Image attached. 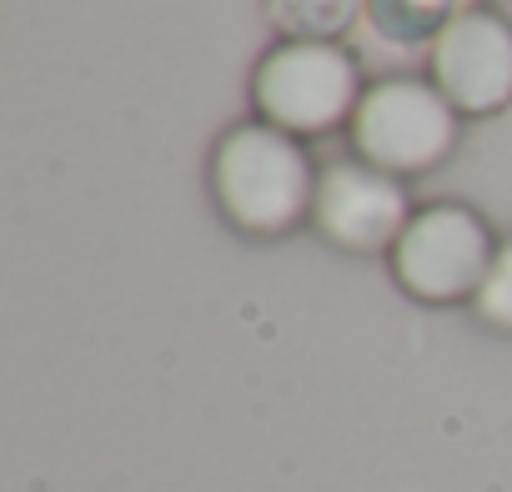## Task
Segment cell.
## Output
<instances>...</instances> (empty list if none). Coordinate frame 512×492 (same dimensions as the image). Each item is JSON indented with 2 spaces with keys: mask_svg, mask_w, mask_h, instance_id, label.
I'll return each instance as SVG.
<instances>
[{
  "mask_svg": "<svg viewBox=\"0 0 512 492\" xmlns=\"http://www.w3.org/2000/svg\"><path fill=\"white\" fill-rule=\"evenodd\" d=\"M432 86L457 116H497L512 106V21L492 6H467L432 41Z\"/></svg>",
  "mask_w": 512,
  "mask_h": 492,
  "instance_id": "cell-5",
  "label": "cell"
},
{
  "mask_svg": "<svg viewBox=\"0 0 512 492\" xmlns=\"http://www.w3.org/2000/svg\"><path fill=\"white\" fill-rule=\"evenodd\" d=\"M267 21L282 31V41H342L362 11L367 0H262Z\"/></svg>",
  "mask_w": 512,
  "mask_h": 492,
  "instance_id": "cell-7",
  "label": "cell"
},
{
  "mask_svg": "<svg viewBox=\"0 0 512 492\" xmlns=\"http://www.w3.org/2000/svg\"><path fill=\"white\" fill-rule=\"evenodd\" d=\"M362 91L367 86L352 51L332 41H277L251 76V101L262 121L297 141L352 121Z\"/></svg>",
  "mask_w": 512,
  "mask_h": 492,
  "instance_id": "cell-3",
  "label": "cell"
},
{
  "mask_svg": "<svg viewBox=\"0 0 512 492\" xmlns=\"http://www.w3.org/2000/svg\"><path fill=\"white\" fill-rule=\"evenodd\" d=\"M211 191L236 231L282 236L312 216L317 166L297 136L267 121H241L211 151Z\"/></svg>",
  "mask_w": 512,
  "mask_h": 492,
  "instance_id": "cell-1",
  "label": "cell"
},
{
  "mask_svg": "<svg viewBox=\"0 0 512 492\" xmlns=\"http://www.w3.org/2000/svg\"><path fill=\"white\" fill-rule=\"evenodd\" d=\"M457 11H467L462 0H367L372 31L392 46H432Z\"/></svg>",
  "mask_w": 512,
  "mask_h": 492,
  "instance_id": "cell-8",
  "label": "cell"
},
{
  "mask_svg": "<svg viewBox=\"0 0 512 492\" xmlns=\"http://www.w3.org/2000/svg\"><path fill=\"white\" fill-rule=\"evenodd\" d=\"M412 221L407 186L362 156L332 161L317 176V201H312V226L342 246V252H392V241Z\"/></svg>",
  "mask_w": 512,
  "mask_h": 492,
  "instance_id": "cell-6",
  "label": "cell"
},
{
  "mask_svg": "<svg viewBox=\"0 0 512 492\" xmlns=\"http://www.w3.org/2000/svg\"><path fill=\"white\" fill-rule=\"evenodd\" d=\"M347 136L367 166L402 181V176H422L452 156L457 111L432 81L387 76L362 91V101L347 121Z\"/></svg>",
  "mask_w": 512,
  "mask_h": 492,
  "instance_id": "cell-4",
  "label": "cell"
},
{
  "mask_svg": "<svg viewBox=\"0 0 512 492\" xmlns=\"http://www.w3.org/2000/svg\"><path fill=\"white\" fill-rule=\"evenodd\" d=\"M462 6H482V0H462Z\"/></svg>",
  "mask_w": 512,
  "mask_h": 492,
  "instance_id": "cell-10",
  "label": "cell"
},
{
  "mask_svg": "<svg viewBox=\"0 0 512 492\" xmlns=\"http://www.w3.org/2000/svg\"><path fill=\"white\" fill-rule=\"evenodd\" d=\"M497 236L487 216L467 201H432L417 206L402 236L392 241V277L407 297L427 307H452L472 302L477 287L492 272L497 257Z\"/></svg>",
  "mask_w": 512,
  "mask_h": 492,
  "instance_id": "cell-2",
  "label": "cell"
},
{
  "mask_svg": "<svg viewBox=\"0 0 512 492\" xmlns=\"http://www.w3.org/2000/svg\"><path fill=\"white\" fill-rule=\"evenodd\" d=\"M472 312H477L492 332H512V236L497 246L492 272H487V282H482L477 297H472Z\"/></svg>",
  "mask_w": 512,
  "mask_h": 492,
  "instance_id": "cell-9",
  "label": "cell"
}]
</instances>
